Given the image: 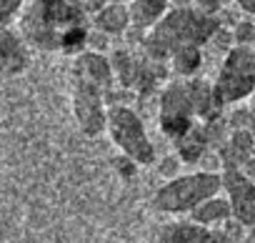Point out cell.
Returning a JSON list of instances; mask_svg holds the SVG:
<instances>
[{
	"label": "cell",
	"mask_w": 255,
	"mask_h": 243,
	"mask_svg": "<svg viewBox=\"0 0 255 243\" xmlns=\"http://www.w3.org/2000/svg\"><path fill=\"white\" fill-rule=\"evenodd\" d=\"M170 5H173V8H190L193 0H170Z\"/></svg>",
	"instance_id": "4316f807"
},
{
	"label": "cell",
	"mask_w": 255,
	"mask_h": 243,
	"mask_svg": "<svg viewBox=\"0 0 255 243\" xmlns=\"http://www.w3.org/2000/svg\"><path fill=\"white\" fill-rule=\"evenodd\" d=\"M223 193L230 201L233 218L245 223L248 228L255 226V181L243 168H225L223 171Z\"/></svg>",
	"instance_id": "52a82bcc"
},
{
	"label": "cell",
	"mask_w": 255,
	"mask_h": 243,
	"mask_svg": "<svg viewBox=\"0 0 255 243\" xmlns=\"http://www.w3.org/2000/svg\"><path fill=\"white\" fill-rule=\"evenodd\" d=\"M215 105L230 108L255 93V48L253 45H235L230 48L218 68V78L213 83Z\"/></svg>",
	"instance_id": "277c9868"
},
{
	"label": "cell",
	"mask_w": 255,
	"mask_h": 243,
	"mask_svg": "<svg viewBox=\"0 0 255 243\" xmlns=\"http://www.w3.org/2000/svg\"><path fill=\"white\" fill-rule=\"evenodd\" d=\"M148 243H233L223 228H208V226H200L195 221H168V223H160Z\"/></svg>",
	"instance_id": "ba28073f"
},
{
	"label": "cell",
	"mask_w": 255,
	"mask_h": 243,
	"mask_svg": "<svg viewBox=\"0 0 255 243\" xmlns=\"http://www.w3.org/2000/svg\"><path fill=\"white\" fill-rule=\"evenodd\" d=\"M218 28H220L218 18H208V15L198 13L193 5L190 8H170L168 15L155 28L143 33L140 45H143L145 58H150L155 63H168L170 55L183 45L205 48Z\"/></svg>",
	"instance_id": "7a4b0ae2"
},
{
	"label": "cell",
	"mask_w": 255,
	"mask_h": 243,
	"mask_svg": "<svg viewBox=\"0 0 255 243\" xmlns=\"http://www.w3.org/2000/svg\"><path fill=\"white\" fill-rule=\"evenodd\" d=\"M168 68L175 78H195L203 68V48L200 45H183L178 48L170 60H168Z\"/></svg>",
	"instance_id": "e0dca14e"
},
{
	"label": "cell",
	"mask_w": 255,
	"mask_h": 243,
	"mask_svg": "<svg viewBox=\"0 0 255 243\" xmlns=\"http://www.w3.org/2000/svg\"><path fill=\"white\" fill-rule=\"evenodd\" d=\"M243 243H255V241H248V238H245V241H243Z\"/></svg>",
	"instance_id": "f1b7e54d"
},
{
	"label": "cell",
	"mask_w": 255,
	"mask_h": 243,
	"mask_svg": "<svg viewBox=\"0 0 255 243\" xmlns=\"http://www.w3.org/2000/svg\"><path fill=\"white\" fill-rule=\"evenodd\" d=\"M93 28L110 35V38H118V35H125L128 30L133 28L130 23V8L125 3H105L93 18H90Z\"/></svg>",
	"instance_id": "7c38bea8"
},
{
	"label": "cell",
	"mask_w": 255,
	"mask_h": 243,
	"mask_svg": "<svg viewBox=\"0 0 255 243\" xmlns=\"http://www.w3.org/2000/svg\"><path fill=\"white\" fill-rule=\"evenodd\" d=\"M30 68V50L23 33L0 28V78H15Z\"/></svg>",
	"instance_id": "30bf717a"
},
{
	"label": "cell",
	"mask_w": 255,
	"mask_h": 243,
	"mask_svg": "<svg viewBox=\"0 0 255 243\" xmlns=\"http://www.w3.org/2000/svg\"><path fill=\"white\" fill-rule=\"evenodd\" d=\"M230 131H238V128H248L250 126V105H238L233 108V113L225 118Z\"/></svg>",
	"instance_id": "7402d4cb"
},
{
	"label": "cell",
	"mask_w": 255,
	"mask_h": 243,
	"mask_svg": "<svg viewBox=\"0 0 255 243\" xmlns=\"http://www.w3.org/2000/svg\"><path fill=\"white\" fill-rule=\"evenodd\" d=\"M223 171L225 168H245V163L255 156V138L248 128H238L230 131L228 141L218 148Z\"/></svg>",
	"instance_id": "8fae6325"
},
{
	"label": "cell",
	"mask_w": 255,
	"mask_h": 243,
	"mask_svg": "<svg viewBox=\"0 0 255 243\" xmlns=\"http://www.w3.org/2000/svg\"><path fill=\"white\" fill-rule=\"evenodd\" d=\"M193 8L208 18H218L223 13V0H193Z\"/></svg>",
	"instance_id": "cb8c5ba5"
},
{
	"label": "cell",
	"mask_w": 255,
	"mask_h": 243,
	"mask_svg": "<svg viewBox=\"0 0 255 243\" xmlns=\"http://www.w3.org/2000/svg\"><path fill=\"white\" fill-rule=\"evenodd\" d=\"M28 0H0V28L15 25L25 13Z\"/></svg>",
	"instance_id": "ac0fdd59"
},
{
	"label": "cell",
	"mask_w": 255,
	"mask_h": 243,
	"mask_svg": "<svg viewBox=\"0 0 255 243\" xmlns=\"http://www.w3.org/2000/svg\"><path fill=\"white\" fill-rule=\"evenodd\" d=\"M108 3H125L128 5V3H133V0H108Z\"/></svg>",
	"instance_id": "83f0119b"
},
{
	"label": "cell",
	"mask_w": 255,
	"mask_h": 243,
	"mask_svg": "<svg viewBox=\"0 0 255 243\" xmlns=\"http://www.w3.org/2000/svg\"><path fill=\"white\" fill-rule=\"evenodd\" d=\"M220 115V108L215 105L213 83L203 78H175L163 85L158 95V126L165 138L173 141V146L190 133V128L198 120H210Z\"/></svg>",
	"instance_id": "6da1fadb"
},
{
	"label": "cell",
	"mask_w": 255,
	"mask_h": 243,
	"mask_svg": "<svg viewBox=\"0 0 255 243\" xmlns=\"http://www.w3.org/2000/svg\"><path fill=\"white\" fill-rule=\"evenodd\" d=\"M113 168H115V173L123 178V181H133L135 176H138V163L133 161V158H128V156H118V158H113Z\"/></svg>",
	"instance_id": "44dd1931"
},
{
	"label": "cell",
	"mask_w": 255,
	"mask_h": 243,
	"mask_svg": "<svg viewBox=\"0 0 255 243\" xmlns=\"http://www.w3.org/2000/svg\"><path fill=\"white\" fill-rule=\"evenodd\" d=\"M108 133L113 146L138 166H155V146L145 131L143 118L130 105H108Z\"/></svg>",
	"instance_id": "5b68a950"
},
{
	"label": "cell",
	"mask_w": 255,
	"mask_h": 243,
	"mask_svg": "<svg viewBox=\"0 0 255 243\" xmlns=\"http://www.w3.org/2000/svg\"><path fill=\"white\" fill-rule=\"evenodd\" d=\"M210 151V141L205 136V126L203 120H198V123L190 128V133H185L178 143H175V153L183 158V163L188 166H195L200 163V158Z\"/></svg>",
	"instance_id": "2e32d148"
},
{
	"label": "cell",
	"mask_w": 255,
	"mask_h": 243,
	"mask_svg": "<svg viewBox=\"0 0 255 243\" xmlns=\"http://www.w3.org/2000/svg\"><path fill=\"white\" fill-rule=\"evenodd\" d=\"M235 8L248 15H255V0H235Z\"/></svg>",
	"instance_id": "d4e9b609"
},
{
	"label": "cell",
	"mask_w": 255,
	"mask_h": 243,
	"mask_svg": "<svg viewBox=\"0 0 255 243\" xmlns=\"http://www.w3.org/2000/svg\"><path fill=\"white\" fill-rule=\"evenodd\" d=\"M223 191V173L210 171H195V173H180L173 181H165L153 193V208L165 216H185L193 208H198L205 198Z\"/></svg>",
	"instance_id": "3957f363"
},
{
	"label": "cell",
	"mask_w": 255,
	"mask_h": 243,
	"mask_svg": "<svg viewBox=\"0 0 255 243\" xmlns=\"http://www.w3.org/2000/svg\"><path fill=\"white\" fill-rule=\"evenodd\" d=\"M248 131H250L253 138H255V98L250 100V126H248Z\"/></svg>",
	"instance_id": "484cf974"
},
{
	"label": "cell",
	"mask_w": 255,
	"mask_h": 243,
	"mask_svg": "<svg viewBox=\"0 0 255 243\" xmlns=\"http://www.w3.org/2000/svg\"><path fill=\"white\" fill-rule=\"evenodd\" d=\"M128 8H130L133 30L148 33L168 15L173 5H170V0H133V3H128Z\"/></svg>",
	"instance_id": "4fadbf2b"
},
{
	"label": "cell",
	"mask_w": 255,
	"mask_h": 243,
	"mask_svg": "<svg viewBox=\"0 0 255 243\" xmlns=\"http://www.w3.org/2000/svg\"><path fill=\"white\" fill-rule=\"evenodd\" d=\"M188 218L200 226H208V228H220L228 218H233V208H230V201L225 198V193H215V196L205 198L198 208H193L188 213Z\"/></svg>",
	"instance_id": "5bb4252c"
},
{
	"label": "cell",
	"mask_w": 255,
	"mask_h": 243,
	"mask_svg": "<svg viewBox=\"0 0 255 243\" xmlns=\"http://www.w3.org/2000/svg\"><path fill=\"white\" fill-rule=\"evenodd\" d=\"M70 78L80 80V83L98 85L105 93L110 88H115V75H113L110 55H105L100 50H83L80 55H75L73 68H70Z\"/></svg>",
	"instance_id": "9c48e42d"
},
{
	"label": "cell",
	"mask_w": 255,
	"mask_h": 243,
	"mask_svg": "<svg viewBox=\"0 0 255 243\" xmlns=\"http://www.w3.org/2000/svg\"><path fill=\"white\" fill-rule=\"evenodd\" d=\"M220 228H223V233H225L233 243H243V241H245V231H248V226L240 223L238 218H228Z\"/></svg>",
	"instance_id": "603a6c76"
},
{
	"label": "cell",
	"mask_w": 255,
	"mask_h": 243,
	"mask_svg": "<svg viewBox=\"0 0 255 243\" xmlns=\"http://www.w3.org/2000/svg\"><path fill=\"white\" fill-rule=\"evenodd\" d=\"M73 118L78 123V131L85 138H98L108 131V100L105 90L90 83L73 80Z\"/></svg>",
	"instance_id": "8992f818"
},
{
	"label": "cell",
	"mask_w": 255,
	"mask_h": 243,
	"mask_svg": "<svg viewBox=\"0 0 255 243\" xmlns=\"http://www.w3.org/2000/svg\"><path fill=\"white\" fill-rule=\"evenodd\" d=\"M253 48H255V45H253Z\"/></svg>",
	"instance_id": "f546056e"
},
{
	"label": "cell",
	"mask_w": 255,
	"mask_h": 243,
	"mask_svg": "<svg viewBox=\"0 0 255 243\" xmlns=\"http://www.w3.org/2000/svg\"><path fill=\"white\" fill-rule=\"evenodd\" d=\"M183 158L178 156V153H168V156H163V158H158L155 161V171H158V176L163 178V181H173V178H178L180 173H183Z\"/></svg>",
	"instance_id": "d6986e66"
},
{
	"label": "cell",
	"mask_w": 255,
	"mask_h": 243,
	"mask_svg": "<svg viewBox=\"0 0 255 243\" xmlns=\"http://www.w3.org/2000/svg\"><path fill=\"white\" fill-rule=\"evenodd\" d=\"M110 65H113L115 85L128 88V90H135V83H138L143 60H138L133 50H128V48H115V50L110 53Z\"/></svg>",
	"instance_id": "9a60e30c"
},
{
	"label": "cell",
	"mask_w": 255,
	"mask_h": 243,
	"mask_svg": "<svg viewBox=\"0 0 255 243\" xmlns=\"http://www.w3.org/2000/svg\"><path fill=\"white\" fill-rule=\"evenodd\" d=\"M230 30H233L235 45H255V20H250V18L235 20Z\"/></svg>",
	"instance_id": "ffe728a7"
}]
</instances>
